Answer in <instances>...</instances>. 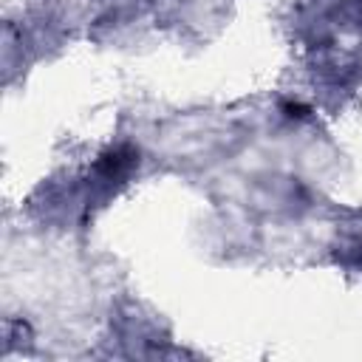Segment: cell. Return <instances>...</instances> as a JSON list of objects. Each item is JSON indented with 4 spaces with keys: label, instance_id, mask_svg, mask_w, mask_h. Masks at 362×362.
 Masks as SVG:
<instances>
[{
    "label": "cell",
    "instance_id": "6da1fadb",
    "mask_svg": "<svg viewBox=\"0 0 362 362\" xmlns=\"http://www.w3.org/2000/svg\"><path fill=\"white\" fill-rule=\"evenodd\" d=\"M136 164H139V150L130 147V144H116V147H107V150L99 156L93 173H96L102 181H122V178L130 175V170H133Z\"/></svg>",
    "mask_w": 362,
    "mask_h": 362
},
{
    "label": "cell",
    "instance_id": "7a4b0ae2",
    "mask_svg": "<svg viewBox=\"0 0 362 362\" xmlns=\"http://www.w3.org/2000/svg\"><path fill=\"white\" fill-rule=\"evenodd\" d=\"M283 110H286V116H303L305 107H303V105H286Z\"/></svg>",
    "mask_w": 362,
    "mask_h": 362
}]
</instances>
